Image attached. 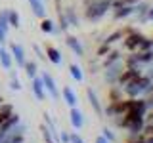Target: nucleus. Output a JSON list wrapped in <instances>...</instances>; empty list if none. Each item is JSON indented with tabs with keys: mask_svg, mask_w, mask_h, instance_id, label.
<instances>
[{
	"mask_svg": "<svg viewBox=\"0 0 153 143\" xmlns=\"http://www.w3.org/2000/svg\"><path fill=\"white\" fill-rule=\"evenodd\" d=\"M63 15L69 21V27H76L79 25V15H76V10L73 6H65L63 8Z\"/></svg>",
	"mask_w": 153,
	"mask_h": 143,
	"instance_id": "obj_17",
	"label": "nucleus"
},
{
	"mask_svg": "<svg viewBox=\"0 0 153 143\" xmlns=\"http://www.w3.org/2000/svg\"><path fill=\"white\" fill-rule=\"evenodd\" d=\"M96 143H111V141H107V139H105V137H103V136H100V137H98V139H96Z\"/></svg>",
	"mask_w": 153,
	"mask_h": 143,
	"instance_id": "obj_42",
	"label": "nucleus"
},
{
	"mask_svg": "<svg viewBox=\"0 0 153 143\" xmlns=\"http://www.w3.org/2000/svg\"><path fill=\"white\" fill-rule=\"evenodd\" d=\"M10 114H13V107L10 103H0V124H2Z\"/></svg>",
	"mask_w": 153,
	"mask_h": 143,
	"instance_id": "obj_26",
	"label": "nucleus"
},
{
	"mask_svg": "<svg viewBox=\"0 0 153 143\" xmlns=\"http://www.w3.org/2000/svg\"><path fill=\"white\" fill-rule=\"evenodd\" d=\"M147 8H149V4L143 2V0H140L138 4H134V15L138 17V23H146V12Z\"/></svg>",
	"mask_w": 153,
	"mask_h": 143,
	"instance_id": "obj_13",
	"label": "nucleus"
},
{
	"mask_svg": "<svg viewBox=\"0 0 153 143\" xmlns=\"http://www.w3.org/2000/svg\"><path fill=\"white\" fill-rule=\"evenodd\" d=\"M147 21H153V6L147 8V12H146V23Z\"/></svg>",
	"mask_w": 153,
	"mask_h": 143,
	"instance_id": "obj_39",
	"label": "nucleus"
},
{
	"mask_svg": "<svg viewBox=\"0 0 153 143\" xmlns=\"http://www.w3.org/2000/svg\"><path fill=\"white\" fill-rule=\"evenodd\" d=\"M10 88L12 90H21V82H19V78H17V74L16 73H12V80H10Z\"/></svg>",
	"mask_w": 153,
	"mask_h": 143,
	"instance_id": "obj_34",
	"label": "nucleus"
},
{
	"mask_svg": "<svg viewBox=\"0 0 153 143\" xmlns=\"http://www.w3.org/2000/svg\"><path fill=\"white\" fill-rule=\"evenodd\" d=\"M59 141L69 143V133H67V132H59Z\"/></svg>",
	"mask_w": 153,
	"mask_h": 143,
	"instance_id": "obj_40",
	"label": "nucleus"
},
{
	"mask_svg": "<svg viewBox=\"0 0 153 143\" xmlns=\"http://www.w3.org/2000/svg\"><path fill=\"white\" fill-rule=\"evenodd\" d=\"M69 120H71V126H73L75 130H80V128L84 126V116H82V113H80L76 107H71V111H69Z\"/></svg>",
	"mask_w": 153,
	"mask_h": 143,
	"instance_id": "obj_11",
	"label": "nucleus"
},
{
	"mask_svg": "<svg viewBox=\"0 0 153 143\" xmlns=\"http://www.w3.org/2000/svg\"><path fill=\"white\" fill-rule=\"evenodd\" d=\"M29 6H31V12L35 13L38 19L46 17V6H44V2H40V0H29Z\"/></svg>",
	"mask_w": 153,
	"mask_h": 143,
	"instance_id": "obj_14",
	"label": "nucleus"
},
{
	"mask_svg": "<svg viewBox=\"0 0 153 143\" xmlns=\"http://www.w3.org/2000/svg\"><path fill=\"white\" fill-rule=\"evenodd\" d=\"M119 99H123V90H121V86H111L109 88V92H107V101L111 103V101H119Z\"/></svg>",
	"mask_w": 153,
	"mask_h": 143,
	"instance_id": "obj_22",
	"label": "nucleus"
},
{
	"mask_svg": "<svg viewBox=\"0 0 153 143\" xmlns=\"http://www.w3.org/2000/svg\"><path fill=\"white\" fill-rule=\"evenodd\" d=\"M0 65H2L6 71H10L12 65H13L12 54H10V50H6V48H0Z\"/></svg>",
	"mask_w": 153,
	"mask_h": 143,
	"instance_id": "obj_18",
	"label": "nucleus"
},
{
	"mask_svg": "<svg viewBox=\"0 0 153 143\" xmlns=\"http://www.w3.org/2000/svg\"><path fill=\"white\" fill-rule=\"evenodd\" d=\"M143 143H153V136H147V137H146V141H143Z\"/></svg>",
	"mask_w": 153,
	"mask_h": 143,
	"instance_id": "obj_43",
	"label": "nucleus"
},
{
	"mask_svg": "<svg viewBox=\"0 0 153 143\" xmlns=\"http://www.w3.org/2000/svg\"><path fill=\"white\" fill-rule=\"evenodd\" d=\"M146 50H153V38L143 36L142 42H140V44H138V48H136V52H146Z\"/></svg>",
	"mask_w": 153,
	"mask_h": 143,
	"instance_id": "obj_30",
	"label": "nucleus"
},
{
	"mask_svg": "<svg viewBox=\"0 0 153 143\" xmlns=\"http://www.w3.org/2000/svg\"><path fill=\"white\" fill-rule=\"evenodd\" d=\"M31 86H33V94H35V97L38 99V101H42V99L46 97V90H44V84H42V78H40V76L31 78Z\"/></svg>",
	"mask_w": 153,
	"mask_h": 143,
	"instance_id": "obj_10",
	"label": "nucleus"
},
{
	"mask_svg": "<svg viewBox=\"0 0 153 143\" xmlns=\"http://www.w3.org/2000/svg\"><path fill=\"white\" fill-rule=\"evenodd\" d=\"M142 74V71L140 69H126V67H124L123 69V73L119 74V78H117V86H123L124 84H128V82H132L134 78H138V76Z\"/></svg>",
	"mask_w": 153,
	"mask_h": 143,
	"instance_id": "obj_6",
	"label": "nucleus"
},
{
	"mask_svg": "<svg viewBox=\"0 0 153 143\" xmlns=\"http://www.w3.org/2000/svg\"><path fill=\"white\" fill-rule=\"evenodd\" d=\"M69 73H71V76H73L76 82H82L84 74H82V69H80L76 63H71V65H69Z\"/></svg>",
	"mask_w": 153,
	"mask_h": 143,
	"instance_id": "obj_27",
	"label": "nucleus"
},
{
	"mask_svg": "<svg viewBox=\"0 0 153 143\" xmlns=\"http://www.w3.org/2000/svg\"><path fill=\"white\" fill-rule=\"evenodd\" d=\"M86 95H88V101H90V105H92L94 113L98 114V116H102V114H103V109H102V105H100V101H98V95H96V92H92V88H88V90H86Z\"/></svg>",
	"mask_w": 153,
	"mask_h": 143,
	"instance_id": "obj_15",
	"label": "nucleus"
},
{
	"mask_svg": "<svg viewBox=\"0 0 153 143\" xmlns=\"http://www.w3.org/2000/svg\"><path fill=\"white\" fill-rule=\"evenodd\" d=\"M102 136L105 137V139H107V141H115V133L111 132V130H107V128H103V130H102Z\"/></svg>",
	"mask_w": 153,
	"mask_h": 143,
	"instance_id": "obj_36",
	"label": "nucleus"
},
{
	"mask_svg": "<svg viewBox=\"0 0 153 143\" xmlns=\"http://www.w3.org/2000/svg\"><path fill=\"white\" fill-rule=\"evenodd\" d=\"M69 143H84V139L76 132H73V133H69Z\"/></svg>",
	"mask_w": 153,
	"mask_h": 143,
	"instance_id": "obj_37",
	"label": "nucleus"
},
{
	"mask_svg": "<svg viewBox=\"0 0 153 143\" xmlns=\"http://www.w3.org/2000/svg\"><path fill=\"white\" fill-rule=\"evenodd\" d=\"M23 69H25V73L29 76V80L31 78H35L36 76V71H38V67H36V61H25V65H23Z\"/></svg>",
	"mask_w": 153,
	"mask_h": 143,
	"instance_id": "obj_25",
	"label": "nucleus"
},
{
	"mask_svg": "<svg viewBox=\"0 0 153 143\" xmlns=\"http://www.w3.org/2000/svg\"><path fill=\"white\" fill-rule=\"evenodd\" d=\"M136 54H138V61H140V65H151L153 63V50L136 52Z\"/></svg>",
	"mask_w": 153,
	"mask_h": 143,
	"instance_id": "obj_24",
	"label": "nucleus"
},
{
	"mask_svg": "<svg viewBox=\"0 0 153 143\" xmlns=\"http://www.w3.org/2000/svg\"><path fill=\"white\" fill-rule=\"evenodd\" d=\"M0 48H2V44H0Z\"/></svg>",
	"mask_w": 153,
	"mask_h": 143,
	"instance_id": "obj_46",
	"label": "nucleus"
},
{
	"mask_svg": "<svg viewBox=\"0 0 153 143\" xmlns=\"http://www.w3.org/2000/svg\"><path fill=\"white\" fill-rule=\"evenodd\" d=\"M8 23L12 29H17L19 23H21V19H19V13L16 12V10H8Z\"/></svg>",
	"mask_w": 153,
	"mask_h": 143,
	"instance_id": "obj_28",
	"label": "nucleus"
},
{
	"mask_svg": "<svg viewBox=\"0 0 153 143\" xmlns=\"http://www.w3.org/2000/svg\"><path fill=\"white\" fill-rule=\"evenodd\" d=\"M33 50H35V54L38 55V59H46V55H44V50H42L40 46H36V44H35V46H33Z\"/></svg>",
	"mask_w": 153,
	"mask_h": 143,
	"instance_id": "obj_38",
	"label": "nucleus"
},
{
	"mask_svg": "<svg viewBox=\"0 0 153 143\" xmlns=\"http://www.w3.org/2000/svg\"><path fill=\"white\" fill-rule=\"evenodd\" d=\"M40 2H44V0H40Z\"/></svg>",
	"mask_w": 153,
	"mask_h": 143,
	"instance_id": "obj_45",
	"label": "nucleus"
},
{
	"mask_svg": "<svg viewBox=\"0 0 153 143\" xmlns=\"http://www.w3.org/2000/svg\"><path fill=\"white\" fill-rule=\"evenodd\" d=\"M40 31L44 32V35H52V32H56L54 21H52V19H48V17H42L40 19Z\"/></svg>",
	"mask_w": 153,
	"mask_h": 143,
	"instance_id": "obj_23",
	"label": "nucleus"
},
{
	"mask_svg": "<svg viewBox=\"0 0 153 143\" xmlns=\"http://www.w3.org/2000/svg\"><path fill=\"white\" fill-rule=\"evenodd\" d=\"M42 84H44V90L48 94L52 95L54 99H59V90H57V84H56V80H54V76H52L50 73H42Z\"/></svg>",
	"mask_w": 153,
	"mask_h": 143,
	"instance_id": "obj_4",
	"label": "nucleus"
},
{
	"mask_svg": "<svg viewBox=\"0 0 153 143\" xmlns=\"http://www.w3.org/2000/svg\"><path fill=\"white\" fill-rule=\"evenodd\" d=\"M0 103H4V99H2V95H0Z\"/></svg>",
	"mask_w": 153,
	"mask_h": 143,
	"instance_id": "obj_44",
	"label": "nucleus"
},
{
	"mask_svg": "<svg viewBox=\"0 0 153 143\" xmlns=\"http://www.w3.org/2000/svg\"><path fill=\"white\" fill-rule=\"evenodd\" d=\"M6 38H8V32L4 31V29H0V44H4V42H6Z\"/></svg>",
	"mask_w": 153,
	"mask_h": 143,
	"instance_id": "obj_41",
	"label": "nucleus"
},
{
	"mask_svg": "<svg viewBox=\"0 0 153 143\" xmlns=\"http://www.w3.org/2000/svg\"><path fill=\"white\" fill-rule=\"evenodd\" d=\"M56 12H57V27L61 29V32H67V29H69V21H67L65 15H63V6H61L59 0H56Z\"/></svg>",
	"mask_w": 153,
	"mask_h": 143,
	"instance_id": "obj_12",
	"label": "nucleus"
},
{
	"mask_svg": "<svg viewBox=\"0 0 153 143\" xmlns=\"http://www.w3.org/2000/svg\"><path fill=\"white\" fill-rule=\"evenodd\" d=\"M119 40H123V31H113V32H109L107 36H105V44H115V42H119Z\"/></svg>",
	"mask_w": 153,
	"mask_h": 143,
	"instance_id": "obj_29",
	"label": "nucleus"
},
{
	"mask_svg": "<svg viewBox=\"0 0 153 143\" xmlns=\"http://www.w3.org/2000/svg\"><path fill=\"white\" fill-rule=\"evenodd\" d=\"M134 15V6H121V8H117V10H113V19H126V17H130Z\"/></svg>",
	"mask_w": 153,
	"mask_h": 143,
	"instance_id": "obj_16",
	"label": "nucleus"
},
{
	"mask_svg": "<svg viewBox=\"0 0 153 143\" xmlns=\"http://www.w3.org/2000/svg\"><path fill=\"white\" fill-rule=\"evenodd\" d=\"M65 44L69 46V50L73 52V54L76 55V57H84V46L80 44V40L76 36H73V35H67L65 36Z\"/></svg>",
	"mask_w": 153,
	"mask_h": 143,
	"instance_id": "obj_8",
	"label": "nucleus"
},
{
	"mask_svg": "<svg viewBox=\"0 0 153 143\" xmlns=\"http://www.w3.org/2000/svg\"><path fill=\"white\" fill-rule=\"evenodd\" d=\"M0 29H4V31H10V23H8V10H2V12H0Z\"/></svg>",
	"mask_w": 153,
	"mask_h": 143,
	"instance_id": "obj_31",
	"label": "nucleus"
},
{
	"mask_svg": "<svg viewBox=\"0 0 153 143\" xmlns=\"http://www.w3.org/2000/svg\"><path fill=\"white\" fill-rule=\"evenodd\" d=\"M84 19L90 23H98L111 10V0H82Z\"/></svg>",
	"mask_w": 153,
	"mask_h": 143,
	"instance_id": "obj_1",
	"label": "nucleus"
},
{
	"mask_svg": "<svg viewBox=\"0 0 153 143\" xmlns=\"http://www.w3.org/2000/svg\"><path fill=\"white\" fill-rule=\"evenodd\" d=\"M109 52H111V46H109V44H105V42H103V44L98 48V52H96V55H98V57H103V55H107Z\"/></svg>",
	"mask_w": 153,
	"mask_h": 143,
	"instance_id": "obj_33",
	"label": "nucleus"
},
{
	"mask_svg": "<svg viewBox=\"0 0 153 143\" xmlns=\"http://www.w3.org/2000/svg\"><path fill=\"white\" fill-rule=\"evenodd\" d=\"M10 54H12V59L16 61V65L23 69V65H25V61H27L25 48H23L21 44H12V46H10Z\"/></svg>",
	"mask_w": 153,
	"mask_h": 143,
	"instance_id": "obj_5",
	"label": "nucleus"
},
{
	"mask_svg": "<svg viewBox=\"0 0 153 143\" xmlns=\"http://www.w3.org/2000/svg\"><path fill=\"white\" fill-rule=\"evenodd\" d=\"M121 59H123L121 52H119V50H111L107 55H103V69L109 67V65H113V63H117V61H121Z\"/></svg>",
	"mask_w": 153,
	"mask_h": 143,
	"instance_id": "obj_20",
	"label": "nucleus"
},
{
	"mask_svg": "<svg viewBox=\"0 0 153 143\" xmlns=\"http://www.w3.org/2000/svg\"><path fill=\"white\" fill-rule=\"evenodd\" d=\"M123 69H124L123 59L117 61V63H113V65H109V67H105V80H107L109 86L117 84V78H119V74L123 73Z\"/></svg>",
	"mask_w": 153,
	"mask_h": 143,
	"instance_id": "obj_3",
	"label": "nucleus"
},
{
	"mask_svg": "<svg viewBox=\"0 0 153 143\" xmlns=\"http://www.w3.org/2000/svg\"><path fill=\"white\" fill-rule=\"evenodd\" d=\"M143 124H146V116H142V114H138V116L130 118V120L126 122V130L130 132V136H136V133H142L143 130Z\"/></svg>",
	"mask_w": 153,
	"mask_h": 143,
	"instance_id": "obj_7",
	"label": "nucleus"
},
{
	"mask_svg": "<svg viewBox=\"0 0 153 143\" xmlns=\"http://www.w3.org/2000/svg\"><path fill=\"white\" fill-rule=\"evenodd\" d=\"M40 132H42V137H44L46 143H56V141H54V136H52V132L48 130V126H44V124H42V126H40Z\"/></svg>",
	"mask_w": 153,
	"mask_h": 143,
	"instance_id": "obj_32",
	"label": "nucleus"
},
{
	"mask_svg": "<svg viewBox=\"0 0 153 143\" xmlns=\"http://www.w3.org/2000/svg\"><path fill=\"white\" fill-rule=\"evenodd\" d=\"M61 95H63L65 103L69 105V107H76V95H75V92L69 88V86H63V90H61Z\"/></svg>",
	"mask_w": 153,
	"mask_h": 143,
	"instance_id": "obj_21",
	"label": "nucleus"
},
{
	"mask_svg": "<svg viewBox=\"0 0 153 143\" xmlns=\"http://www.w3.org/2000/svg\"><path fill=\"white\" fill-rule=\"evenodd\" d=\"M142 133L143 136H153V122H147L146 120V124H143V130H142Z\"/></svg>",
	"mask_w": 153,
	"mask_h": 143,
	"instance_id": "obj_35",
	"label": "nucleus"
},
{
	"mask_svg": "<svg viewBox=\"0 0 153 143\" xmlns=\"http://www.w3.org/2000/svg\"><path fill=\"white\" fill-rule=\"evenodd\" d=\"M19 122H21V120H19V114H17V113H16V114H10L6 120L0 124V130H2V132H10L13 126H17Z\"/></svg>",
	"mask_w": 153,
	"mask_h": 143,
	"instance_id": "obj_19",
	"label": "nucleus"
},
{
	"mask_svg": "<svg viewBox=\"0 0 153 143\" xmlns=\"http://www.w3.org/2000/svg\"><path fill=\"white\" fill-rule=\"evenodd\" d=\"M44 55H46V59L50 61V63H54V65H61V61H63L61 52L57 50L56 46H52V44H46L44 46Z\"/></svg>",
	"mask_w": 153,
	"mask_h": 143,
	"instance_id": "obj_9",
	"label": "nucleus"
},
{
	"mask_svg": "<svg viewBox=\"0 0 153 143\" xmlns=\"http://www.w3.org/2000/svg\"><path fill=\"white\" fill-rule=\"evenodd\" d=\"M142 38H143V35L140 31H136V29H132L128 35H124L123 36V46H124V50H128V52H136V48H138V44L142 42Z\"/></svg>",
	"mask_w": 153,
	"mask_h": 143,
	"instance_id": "obj_2",
	"label": "nucleus"
}]
</instances>
